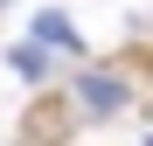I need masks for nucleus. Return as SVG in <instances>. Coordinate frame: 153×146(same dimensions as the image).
<instances>
[{"instance_id":"1","label":"nucleus","mask_w":153,"mask_h":146,"mask_svg":"<svg viewBox=\"0 0 153 146\" xmlns=\"http://www.w3.org/2000/svg\"><path fill=\"white\" fill-rule=\"evenodd\" d=\"M70 104L84 111V118H118V111H132V84L91 63V70H76V84H70Z\"/></svg>"},{"instance_id":"4","label":"nucleus","mask_w":153,"mask_h":146,"mask_svg":"<svg viewBox=\"0 0 153 146\" xmlns=\"http://www.w3.org/2000/svg\"><path fill=\"white\" fill-rule=\"evenodd\" d=\"M35 42H56V49H70V56H84V35H76L63 14H35Z\"/></svg>"},{"instance_id":"2","label":"nucleus","mask_w":153,"mask_h":146,"mask_svg":"<svg viewBox=\"0 0 153 146\" xmlns=\"http://www.w3.org/2000/svg\"><path fill=\"white\" fill-rule=\"evenodd\" d=\"M70 118H76V104H70V97H42V104H35V118L21 125V139H28V146H56V139L70 132Z\"/></svg>"},{"instance_id":"3","label":"nucleus","mask_w":153,"mask_h":146,"mask_svg":"<svg viewBox=\"0 0 153 146\" xmlns=\"http://www.w3.org/2000/svg\"><path fill=\"white\" fill-rule=\"evenodd\" d=\"M7 70L28 77V84H42V77H49V49H42V42H14V49H7Z\"/></svg>"}]
</instances>
